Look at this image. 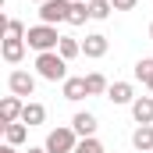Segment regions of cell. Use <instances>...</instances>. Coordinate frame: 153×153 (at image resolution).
Returning a JSON list of instances; mask_svg holds the SVG:
<instances>
[{"instance_id": "cell-26", "label": "cell", "mask_w": 153, "mask_h": 153, "mask_svg": "<svg viewBox=\"0 0 153 153\" xmlns=\"http://www.w3.org/2000/svg\"><path fill=\"white\" fill-rule=\"evenodd\" d=\"M150 39H153V22H150Z\"/></svg>"}, {"instance_id": "cell-23", "label": "cell", "mask_w": 153, "mask_h": 153, "mask_svg": "<svg viewBox=\"0 0 153 153\" xmlns=\"http://www.w3.org/2000/svg\"><path fill=\"white\" fill-rule=\"evenodd\" d=\"M0 153H18V146H11V143H4V146H0Z\"/></svg>"}, {"instance_id": "cell-6", "label": "cell", "mask_w": 153, "mask_h": 153, "mask_svg": "<svg viewBox=\"0 0 153 153\" xmlns=\"http://www.w3.org/2000/svg\"><path fill=\"white\" fill-rule=\"evenodd\" d=\"M7 89H11V96H32L36 93V78L29 71H11L7 75Z\"/></svg>"}, {"instance_id": "cell-1", "label": "cell", "mask_w": 153, "mask_h": 153, "mask_svg": "<svg viewBox=\"0 0 153 153\" xmlns=\"http://www.w3.org/2000/svg\"><path fill=\"white\" fill-rule=\"evenodd\" d=\"M61 32H57V25H29V32H25V43L36 50V53H50V50H57L61 46Z\"/></svg>"}, {"instance_id": "cell-25", "label": "cell", "mask_w": 153, "mask_h": 153, "mask_svg": "<svg viewBox=\"0 0 153 153\" xmlns=\"http://www.w3.org/2000/svg\"><path fill=\"white\" fill-rule=\"evenodd\" d=\"M146 89H150V93H153V78H150V82H146Z\"/></svg>"}, {"instance_id": "cell-14", "label": "cell", "mask_w": 153, "mask_h": 153, "mask_svg": "<svg viewBox=\"0 0 153 153\" xmlns=\"http://www.w3.org/2000/svg\"><path fill=\"white\" fill-rule=\"evenodd\" d=\"M22 121H25L29 128L43 125V121H46V107H43V103H25V111H22Z\"/></svg>"}, {"instance_id": "cell-7", "label": "cell", "mask_w": 153, "mask_h": 153, "mask_svg": "<svg viewBox=\"0 0 153 153\" xmlns=\"http://www.w3.org/2000/svg\"><path fill=\"white\" fill-rule=\"evenodd\" d=\"M71 128L78 132V139H89V135H96L100 121H96V114H89V111H78V114L71 117Z\"/></svg>"}, {"instance_id": "cell-19", "label": "cell", "mask_w": 153, "mask_h": 153, "mask_svg": "<svg viewBox=\"0 0 153 153\" xmlns=\"http://www.w3.org/2000/svg\"><path fill=\"white\" fill-rule=\"evenodd\" d=\"M135 78H139L143 85L153 78V57H139V61H135Z\"/></svg>"}, {"instance_id": "cell-17", "label": "cell", "mask_w": 153, "mask_h": 153, "mask_svg": "<svg viewBox=\"0 0 153 153\" xmlns=\"http://www.w3.org/2000/svg\"><path fill=\"white\" fill-rule=\"evenodd\" d=\"M82 96H89L85 78H68L64 82V100H82Z\"/></svg>"}, {"instance_id": "cell-27", "label": "cell", "mask_w": 153, "mask_h": 153, "mask_svg": "<svg viewBox=\"0 0 153 153\" xmlns=\"http://www.w3.org/2000/svg\"><path fill=\"white\" fill-rule=\"evenodd\" d=\"M32 4H46V0H32Z\"/></svg>"}, {"instance_id": "cell-3", "label": "cell", "mask_w": 153, "mask_h": 153, "mask_svg": "<svg viewBox=\"0 0 153 153\" xmlns=\"http://www.w3.org/2000/svg\"><path fill=\"white\" fill-rule=\"evenodd\" d=\"M46 153H75L78 146V132L71 128V125H61V128H53L50 135H46Z\"/></svg>"}, {"instance_id": "cell-10", "label": "cell", "mask_w": 153, "mask_h": 153, "mask_svg": "<svg viewBox=\"0 0 153 153\" xmlns=\"http://www.w3.org/2000/svg\"><path fill=\"white\" fill-rule=\"evenodd\" d=\"M132 117L139 125H153V96H135L132 103Z\"/></svg>"}, {"instance_id": "cell-24", "label": "cell", "mask_w": 153, "mask_h": 153, "mask_svg": "<svg viewBox=\"0 0 153 153\" xmlns=\"http://www.w3.org/2000/svg\"><path fill=\"white\" fill-rule=\"evenodd\" d=\"M29 153H46V146H29Z\"/></svg>"}, {"instance_id": "cell-15", "label": "cell", "mask_w": 153, "mask_h": 153, "mask_svg": "<svg viewBox=\"0 0 153 153\" xmlns=\"http://www.w3.org/2000/svg\"><path fill=\"white\" fill-rule=\"evenodd\" d=\"M85 18H93V11H89V0H71L68 25H85Z\"/></svg>"}, {"instance_id": "cell-18", "label": "cell", "mask_w": 153, "mask_h": 153, "mask_svg": "<svg viewBox=\"0 0 153 153\" xmlns=\"http://www.w3.org/2000/svg\"><path fill=\"white\" fill-rule=\"evenodd\" d=\"M57 53H61L64 61H71V57H78V53H82V43H78L75 36H64V39H61V46H57Z\"/></svg>"}, {"instance_id": "cell-2", "label": "cell", "mask_w": 153, "mask_h": 153, "mask_svg": "<svg viewBox=\"0 0 153 153\" xmlns=\"http://www.w3.org/2000/svg\"><path fill=\"white\" fill-rule=\"evenodd\" d=\"M36 71H39V78H46V82H68V61H64L57 50L36 53Z\"/></svg>"}, {"instance_id": "cell-4", "label": "cell", "mask_w": 153, "mask_h": 153, "mask_svg": "<svg viewBox=\"0 0 153 153\" xmlns=\"http://www.w3.org/2000/svg\"><path fill=\"white\" fill-rule=\"evenodd\" d=\"M68 14H71V0H46V4H39V22L43 25L68 22Z\"/></svg>"}, {"instance_id": "cell-8", "label": "cell", "mask_w": 153, "mask_h": 153, "mask_svg": "<svg viewBox=\"0 0 153 153\" xmlns=\"http://www.w3.org/2000/svg\"><path fill=\"white\" fill-rule=\"evenodd\" d=\"M107 100H111V103H128V107H132V103H135V85H132V82H114V85L107 89Z\"/></svg>"}, {"instance_id": "cell-5", "label": "cell", "mask_w": 153, "mask_h": 153, "mask_svg": "<svg viewBox=\"0 0 153 153\" xmlns=\"http://www.w3.org/2000/svg\"><path fill=\"white\" fill-rule=\"evenodd\" d=\"M22 111H25L22 96H4V100H0V128H7V125L22 121Z\"/></svg>"}, {"instance_id": "cell-22", "label": "cell", "mask_w": 153, "mask_h": 153, "mask_svg": "<svg viewBox=\"0 0 153 153\" xmlns=\"http://www.w3.org/2000/svg\"><path fill=\"white\" fill-rule=\"evenodd\" d=\"M75 153H103V143H100L96 135H89V139H78Z\"/></svg>"}, {"instance_id": "cell-16", "label": "cell", "mask_w": 153, "mask_h": 153, "mask_svg": "<svg viewBox=\"0 0 153 153\" xmlns=\"http://www.w3.org/2000/svg\"><path fill=\"white\" fill-rule=\"evenodd\" d=\"M85 89H89V96H103V93L111 89V82L100 75V71H89V75H85Z\"/></svg>"}, {"instance_id": "cell-13", "label": "cell", "mask_w": 153, "mask_h": 153, "mask_svg": "<svg viewBox=\"0 0 153 153\" xmlns=\"http://www.w3.org/2000/svg\"><path fill=\"white\" fill-rule=\"evenodd\" d=\"M4 139H7L11 146H22V143L29 139V125H25V121H14V125H7V128H4Z\"/></svg>"}, {"instance_id": "cell-9", "label": "cell", "mask_w": 153, "mask_h": 153, "mask_svg": "<svg viewBox=\"0 0 153 153\" xmlns=\"http://www.w3.org/2000/svg\"><path fill=\"white\" fill-rule=\"evenodd\" d=\"M107 46H111V43H107L103 32H93V36H85V43H82V53L96 61V57H103V53H107Z\"/></svg>"}, {"instance_id": "cell-21", "label": "cell", "mask_w": 153, "mask_h": 153, "mask_svg": "<svg viewBox=\"0 0 153 153\" xmlns=\"http://www.w3.org/2000/svg\"><path fill=\"white\" fill-rule=\"evenodd\" d=\"M25 25L18 22V18H4V36H11V39H25Z\"/></svg>"}, {"instance_id": "cell-20", "label": "cell", "mask_w": 153, "mask_h": 153, "mask_svg": "<svg viewBox=\"0 0 153 153\" xmlns=\"http://www.w3.org/2000/svg\"><path fill=\"white\" fill-rule=\"evenodd\" d=\"M89 11H93V18H96V22H103V18H111L114 4H111V0H89Z\"/></svg>"}, {"instance_id": "cell-11", "label": "cell", "mask_w": 153, "mask_h": 153, "mask_svg": "<svg viewBox=\"0 0 153 153\" xmlns=\"http://www.w3.org/2000/svg\"><path fill=\"white\" fill-rule=\"evenodd\" d=\"M0 53H4V61H7V64H18V61L25 57V39H11V36H4Z\"/></svg>"}, {"instance_id": "cell-12", "label": "cell", "mask_w": 153, "mask_h": 153, "mask_svg": "<svg viewBox=\"0 0 153 153\" xmlns=\"http://www.w3.org/2000/svg\"><path fill=\"white\" fill-rule=\"evenodd\" d=\"M132 146L139 153H150L153 150V125H139L135 132H132Z\"/></svg>"}]
</instances>
